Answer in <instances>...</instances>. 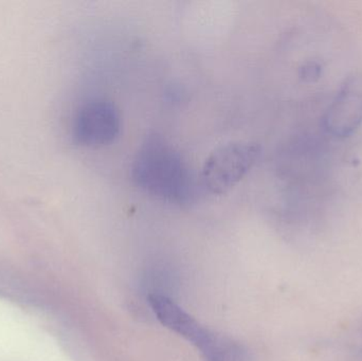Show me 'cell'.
<instances>
[{"instance_id":"obj_1","label":"cell","mask_w":362,"mask_h":361,"mask_svg":"<svg viewBox=\"0 0 362 361\" xmlns=\"http://www.w3.org/2000/svg\"><path fill=\"white\" fill-rule=\"evenodd\" d=\"M134 182L144 192L176 205L194 196V180L180 153L161 136L146 137L134 159Z\"/></svg>"},{"instance_id":"obj_2","label":"cell","mask_w":362,"mask_h":361,"mask_svg":"<svg viewBox=\"0 0 362 361\" xmlns=\"http://www.w3.org/2000/svg\"><path fill=\"white\" fill-rule=\"evenodd\" d=\"M261 146L255 142L234 141L216 148L204 161L202 182L212 194L233 189L257 163Z\"/></svg>"},{"instance_id":"obj_3","label":"cell","mask_w":362,"mask_h":361,"mask_svg":"<svg viewBox=\"0 0 362 361\" xmlns=\"http://www.w3.org/2000/svg\"><path fill=\"white\" fill-rule=\"evenodd\" d=\"M148 300L157 319L170 330L181 335L187 341H191L192 345L199 350L204 360H211L218 351L223 337L213 334L204 326H199L194 318L185 313L169 297L151 294L148 295Z\"/></svg>"},{"instance_id":"obj_4","label":"cell","mask_w":362,"mask_h":361,"mask_svg":"<svg viewBox=\"0 0 362 361\" xmlns=\"http://www.w3.org/2000/svg\"><path fill=\"white\" fill-rule=\"evenodd\" d=\"M120 112L112 102L106 100H95L85 104L74 121L76 142L89 148L112 144L120 135Z\"/></svg>"},{"instance_id":"obj_5","label":"cell","mask_w":362,"mask_h":361,"mask_svg":"<svg viewBox=\"0 0 362 361\" xmlns=\"http://www.w3.org/2000/svg\"><path fill=\"white\" fill-rule=\"evenodd\" d=\"M323 127L334 137L346 138L362 124V72L350 74L340 86L322 119Z\"/></svg>"}]
</instances>
